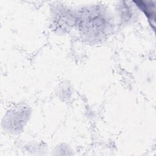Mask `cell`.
Returning <instances> with one entry per match:
<instances>
[{
	"instance_id": "cell-1",
	"label": "cell",
	"mask_w": 156,
	"mask_h": 156,
	"mask_svg": "<svg viewBox=\"0 0 156 156\" xmlns=\"http://www.w3.org/2000/svg\"><path fill=\"white\" fill-rule=\"evenodd\" d=\"M136 5L143 10L147 16L149 20L151 21V24H155V5L154 1H134Z\"/></svg>"
}]
</instances>
